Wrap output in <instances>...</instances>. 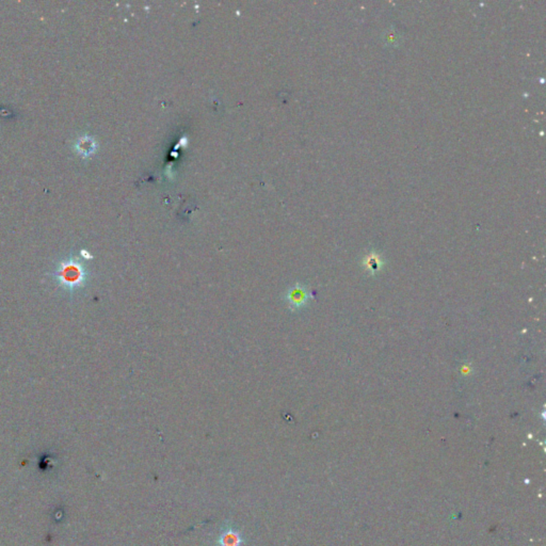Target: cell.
Wrapping results in <instances>:
<instances>
[{
	"instance_id": "cell-3",
	"label": "cell",
	"mask_w": 546,
	"mask_h": 546,
	"mask_svg": "<svg viewBox=\"0 0 546 546\" xmlns=\"http://www.w3.org/2000/svg\"><path fill=\"white\" fill-rule=\"evenodd\" d=\"M381 262H380L379 257L371 255L369 259V264L366 265V268H369V272L373 273L377 272L381 268Z\"/></svg>"
},
{
	"instance_id": "cell-2",
	"label": "cell",
	"mask_w": 546,
	"mask_h": 546,
	"mask_svg": "<svg viewBox=\"0 0 546 546\" xmlns=\"http://www.w3.org/2000/svg\"><path fill=\"white\" fill-rule=\"evenodd\" d=\"M313 298L311 290L301 283L292 286L285 294L286 303H287L288 309L292 311L304 309Z\"/></svg>"
},
{
	"instance_id": "cell-1",
	"label": "cell",
	"mask_w": 546,
	"mask_h": 546,
	"mask_svg": "<svg viewBox=\"0 0 546 546\" xmlns=\"http://www.w3.org/2000/svg\"><path fill=\"white\" fill-rule=\"evenodd\" d=\"M87 270L83 264L77 262L76 259H70L66 262L61 263L59 268L56 270L55 277L58 279L62 287L73 292L83 287L87 279Z\"/></svg>"
}]
</instances>
